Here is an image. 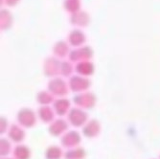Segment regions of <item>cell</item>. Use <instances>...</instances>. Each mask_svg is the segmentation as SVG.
<instances>
[{
  "label": "cell",
  "instance_id": "8",
  "mask_svg": "<svg viewBox=\"0 0 160 159\" xmlns=\"http://www.w3.org/2000/svg\"><path fill=\"white\" fill-rule=\"evenodd\" d=\"M100 131V126L97 121H91L87 124V126L83 128V132L87 137H93L98 134Z\"/></svg>",
  "mask_w": 160,
  "mask_h": 159
},
{
  "label": "cell",
  "instance_id": "3",
  "mask_svg": "<svg viewBox=\"0 0 160 159\" xmlns=\"http://www.w3.org/2000/svg\"><path fill=\"white\" fill-rule=\"evenodd\" d=\"M49 90H51L53 93L62 96L67 93L66 90V84L61 79H55L49 82Z\"/></svg>",
  "mask_w": 160,
  "mask_h": 159
},
{
  "label": "cell",
  "instance_id": "6",
  "mask_svg": "<svg viewBox=\"0 0 160 159\" xmlns=\"http://www.w3.org/2000/svg\"><path fill=\"white\" fill-rule=\"evenodd\" d=\"M93 97L94 96L89 94V93L77 96L76 103L78 104V106H82V107H93V103H94V98Z\"/></svg>",
  "mask_w": 160,
  "mask_h": 159
},
{
  "label": "cell",
  "instance_id": "13",
  "mask_svg": "<svg viewBox=\"0 0 160 159\" xmlns=\"http://www.w3.org/2000/svg\"><path fill=\"white\" fill-rule=\"evenodd\" d=\"M62 154V150L58 147H50L46 152L47 159H60Z\"/></svg>",
  "mask_w": 160,
  "mask_h": 159
},
{
  "label": "cell",
  "instance_id": "14",
  "mask_svg": "<svg viewBox=\"0 0 160 159\" xmlns=\"http://www.w3.org/2000/svg\"><path fill=\"white\" fill-rule=\"evenodd\" d=\"M67 159H82L84 156V152L82 149L78 150H72L66 153Z\"/></svg>",
  "mask_w": 160,
  "mask_h": 159
},
{
  "label": "cell",
  "instance_id": "11",
  "mask_svg": "<svg viewBox=\"0 0 160 159\" xmlns=\"http://www.w3.org/2000/svg\"><path fill=\"white\" fill-rule=\"evenodd\" d=\"M38 113H39V117L40 119L45 122V123H48V122H51L53 121V118H54V113L52 111L51 108L47 107H41L39 110H38Z\"/></svg>",
  "mask_w": 160,
  "mask_h": 159
},
{
  "label": "cell",
  "instance_id": "12",
  "mask_svg": "<svg viewBox=\"0 0 160 159\" xmlns=\"http://www.w3.org/2000/svg\"><path fill=\"white\" fill-rule=\"evenodd\" d=\"M29 155H30V152L28 148L24 146H18L14 150V156L17 157V159H28Z\"/></svg>",
  "mask_w": 160,
  "mask_h": 159
},
{
  "label": "cell",
  "instance_id": "2",
  "mask_svg": "<svg viewBox=\"0 0 160 159\" xmlns=\"http://www.w3.org/2000/svg\"><path fill=\"white\" fill-rule=\"evenodd\" d=\"M86 120V114L78 108L72 109L69 113V121L72 125H74L76 127H79L82 125Z\"/></svg>",
  "mask_w": 160,
  "mask_h": 159
},
{
  "label": "cell",
  "instance_id": "5",
  "mask_svg": "<svg viewBox=\"0 0 160 159\" xmlns=\"http://www.w3.org/2000/svg\"><path fill=\"white\" fill-rule=\"evenodd\" d=\"M62 145L66 147H72V146L78 145V143L80 142L79 133H77L76 132H70L64 134V136L62 139Z\"/></svg>",
  "mask_w": 160,
  "mask_h": 159
},
{
  "label": "cell",
  "instance_id": "16",
  "mask_svg": "<svg viewBox=\"0 0 160 159\" xmlns=\"http://www.w3.org/2000/svg\"><path fill=\"white\" fill-rule=\"evenodd\" d=\"M3 150H5L3 154H7V153L10 152V144H9V142L7 140H2L1 141V152H3Z\"/></svg>",
  "mask_w": 160,
  "mask_h": 159
},
{
  "label": "cell",
  "instance_id": "7",
  "mask_svg": "<svg viewBox=\"0 0 160 159\" xmlns=\"http://www.w3.org/2000/svg\"><path fill=\"white\" fill-rule=\"evenodd\" d=\"M66 127H67L66 123L62 119H60V120H58L52 124V126L49 128V132L52 134H54L55 136H57V135L61 134L62 132H64L66 129Z\"/></svg>",
  "mask_w": 160,
  "mask_h": 159
},
{
  "label": "cell",
  "instance_id": "4",
  "mask_svg": "<svg viewBox=\"0 0 160 159\" xmlns=\"http://www.w3.org/2000/svg\"><path fill=\"white\" fill-rule=\"evenodd\" d=\"M89 84H90L89 81H87L81 77H74L70 81V86L72 90H74V91L85 90L89 86Z\"/></svg>",
  "mask_w": 160,
  "mask_h": 159
},
{
  "label": "cell",
  "instance_id": "1",
  "mask_svg": "<svg viewBox=\"0 0 160 159\" xmlns=\"http://www.w3.org/2000/svg\"><path fill=\"white\" fill-rule=\"evenodd\" d=\"M18 122H20V124L22 126L25 127H32L35 123H36V116L33 113V111L31 109H22L18 112Z\"/></svg>",
  "mask_w": 160,
  "mask_h": 159
},
{
  "label": "cell",
  "instance_id": "10",
  "mask_svg": "<svg viewBox=\"0 0 160 159\" xmlns=\"http://www.w3.org/2000/svg\"><path fill=\"white\" fill-rule=\"evenodd\" d=\"M70 103L69 101L66 99H59L58 101L55 102V110L59 115H64L67 111V109L69 108Z\"/></svg>",
  "mask_w": 160,
  "mask_h": 159
},
{
  "label": "cell",
  "instance_id": "15",
  "mask_svg": "<svg viewBox=\"0 0 160 159\" xmlns=\"http://www.w3.org/2000/svg\"><path fill=\"white\" fill-rule=\"evenodd\" d=\"M38 100L41 105H47L50 102H52L53 97H52V95H50L46 92H40L38 97Z\"/></svg>",
  "mask_w": 160,
  "mask_h": 159
},
{
  "label": "cell",
  "instance_id": "9",
  "mask_svg": "<svg viewBox=\"0 0 160 159\" xmlns=\"http://www.w3.org/2000/svg\"><path fill=\"white\" fill-rule=\"evenodd\" d=\"M9 136L14 142H20L24 138V132L18 126L13 125L11 127V129L9 132Z\"/></svg>",
  "mask_w": 160,
  "mask_h": 159
}]
</instances>
